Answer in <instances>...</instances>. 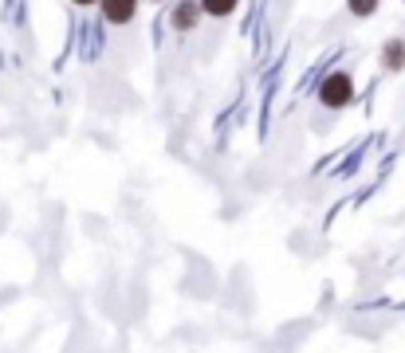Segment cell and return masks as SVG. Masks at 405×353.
Masks as SVG:
<instances>
[{
    "mask_svg": "<svg viewBox=\"0 0 405 353\" xmlns=\"http://www.w3.org/2000/svg\"><path fill=\"white\" fill-rule=\"evenodd\" d=\"M350 99H355V79H350V71H330L319 83V106L342 110V106H350Z\"/></svg>",
    "mask_w": 405,
    "mask_h": 353,
    "instance_id": "6da1fadb",
    "label": "cell"
},
{
    "mask_svg": "<svg viewBox=\"0 0 405 353\" xmlns=\"http://www.w3.org/2000/svg\"><path fill=\"white\" fill-rule=\"evenodd\" d=\"M201 0H178V4H173V9H169V24H173V32H193L197 24H201Z\"/></svg>",
    "mask_w": 405,
    "mask_h": 353,
    "instance_id": "7a4b0ae2",
    "label": "cell"
},
{
    "mask_svg": "<svg viewBox=\"0 0 405 353\" xmlns=\"http://www.w3.org/2000/svg\"><path fill=\"white\" fill-rule=\"evenodd\" d=\"M138 4H142V0H99L102 20H107V24H114V28L130 24V20L138 16Z\"/></svg>",
    "mask_w": 405,
    "mask_h": 353,
    "instance_id": "3957f363",
    "label": "cell"
},
{
    "mask_svg": "<svg viewBox=\"0 0 405 353\" xmlns=\"http://www.w3.org/2000/svg\"><path fill=\"white\" fill-rule=\"evenodd\" d=\"M382 71H386V75L405 71V40L401 35H389V40L382 43Z\"/></svg>",
    "mask_w": 405,
    "mask_h": 353,
    "instance_id": "277c9868",
    "label": "cell"
},
{
    "mask_svg": "<svg viewBox=\"0 0 405 353\" xmlns=\"http://www.w3.org/2000/svg\"><path fill=\"white\" fill-rule=\"evenodd\" d=\"M237 9H240V0H201V12L212 20H228Z\"/></svg>",
    "mask_w": 405,
    "mask_h": 353,
    "instance_id": "5b68a950",
    "label": "cell"
},
{
    "mask_svg": "<svg viewBox=\"0 0 405 353\" xmlns=\"http://www.w3.org/2000/svg\"><path fill=\"white\" fill-rule=\"evenodd\" d=\"M378 4H382V0H346V9H350V16H358V20L374 16V12H378Z\"/></svg>",
    "mask_w": 405,
    "mask_h": 353,
    "instance_id": "8992f818",
    "label": "cell"
},
{
    "mask_svg": "<svg viewBox=\"0 0 405 353\" xmlns=\"http://www.w3.org/2000/svg\"><path fill=\"white\" fill-rule=\"evenodd\" d=\"M75 9H91V4H99V0H71Z\"/></svg>",
    "mask_w": 405,
    "mask_h": 353,
    "instance_id": "52a82bcc",
    "label": "cell"
},
{
    "mask_svg": "<svg viewBox=\"0 0 405 353\" xmlns=\"http://www.w3.org/2000/svg\"><path fill=\"white\" fill-rule=\"evenodd\" d=\"M150 4H161V0H150Z\"/></svg>",
    "mask_w": 405,
    "mask_h": 353,
    "instance_id": "ba28073f",
    "label": "cell"
}]
</instances>
